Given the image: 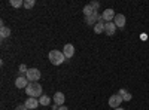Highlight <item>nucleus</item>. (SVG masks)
I'll use <instances>...</instances> for the list:
<instances>
[{"label": "nucleus", "mask_w": 149, "mask_h": 110, "mask_svg": "<svg viewBox=\"0 0 149 110\" xmlns=\"http://www.w3.org/2000/svg\"><path fill=\"white\" fill-rule=\"evenodd\" d=\"M48 58H49V61H51V64H54V66H60V64H63V63H64V59H66L64 54L61 52V51H57V49H54V51L49 52Z\"/></svg>", "instance_id": "f03ea898"}, {"label": "nucleus", "mask_w": 149, "mask_h": 110, "mask_svg": "<svg viewBox=\"0 0 149 110\" xmlns=\"http://www.w3.org/2000/svg\"><path fill=\"white\" fill-rule=\"evenodd\" d=\"M10 36V28L6 27V26H2V28H0V37L2 39H6Z\"/></svg>", "instance_id": "4468645a"}, {"label": "nucleus", "mask_w": 149, "mask_h": 110, "mask_svg": "<svg viewBox=\"0 0 149 110\" xmlns=\"http://www.w3.org/2000/svg\"><path fill=\"white\" fill-rule=\"evenodd\" d=\"M122 101H124V100L121 98L119 94H113V95H110V98H109V106L113 107V110H115V109H118V107L121 106Z\"/></svg>", "instance_id": "20e7f679"}, {"label": "nucleus", "mask_w": 149, "mask_h": 110, "mask_svg": "<svg viewBox=\"0 0 149 110\" xmlns=\"http://www.w3.org/2000/svg\"><path fill=\"white\" fill-rule=\"evenodd\" d=\"M64 100H66V97L63 92H55L54 94V101L57 106H64Z\"/></svg>", "instance_id": "ddd939ff"}, {"label": "nucleus", "mask_w": 149, "mask_h": 110, "mask_svg": "<svg viewBox=\"0 0 149 110\" xmlns=\"http://www.w3.org/2000/svg\"><path fill=\"white\" fill-rule=\"evenodd\" d=\"M103 19H104V22H112L115 19V17H116V14H115V10L113 9H104V12H103Z\"/></svg>", "instance_id": "6e6552de"}, {"label": "nucleus", "mask_w": 149, "mask_h": 110, "mask_svg": "<svg viewBox=\"0 0 149 110\" xmlns=\"http://www.w3.org/2000/svg\"><path fill=\"white\" fill-rule=\"evenodd\" d=\"M15 110H29L26 106H24V104H19V106H17V109Z\"/></svg>", "instance_id": "4be33fe9"}, {"label": "nucleus", "mask_w": 149, "mask_h": 110, "mask_svg": "<svg viewBox=\"0 0 149 110\" xmlns=\"http://www.w3.org/2000/svg\"><path fill=\"white\" fill-rule=\"evenodd\" d=\"M82 12H84V15H85V17H90V15H93V14H94L95 10H94V9L90 6V5H86V6L82 9Z\"/></svg>", "instance_id": "dca6fc26"}, {"label": "nucleus", "mask_w": 149, "mask_h": 110, "mask_svg": "<svg viewBox=\"0 0 149 110\" xmlns=\"http://www.w3.org/2000/svg\"><path fill=\"white\" fill-rule=\"evenodd\" d=\"M34 5H36V0H26V2H24V8L26 9H31Z\"/></svg>", "instance_id": "6ab92c4d"}, {"label": "nucleus", "mask_w": 149, "mask_h": 110, "mask_svg": "<svg viewBox=\"0 0 149 110\" xmlns=\"http://www.w3.org/2000/svg\"><path fill=\"white\" fill-rule=\"evenodd\" d=\"M26 94L29 97H33V98H37V97H42V86L40 83H36V82H30L29 86L26 88Z\"/></svg>", "instance_id": "f257e3e1"}, {"label": "nucleus", "mask_w": 149, "mask_h": 110, "mask_svg": "<svg viewBox=\"0 0 149 110\" xmlns=\"http://www.w3.org/2000/svg\"><path fill=\"white\" fill-rule=\"evenodd\" d=\"M29 83H30V82H29V79H27L26 76H18L17 80H15V86L19 88V89H22V88L26 89V88L29 86Z\"/></svg>", "instance_id": "0eeeda50"}, {"label": "nucleus", "mask_w": 149, "mask_h": 110, "mask_svg": "<svg viewBox=\"0 0 149 110\" xmlns=\"http://www.w3.org/2000/svg\"><path fill=\"white\" fill-rule=\"evenodd\" d=\"M63 54H64V57H66V58H72V57H73V54H74V46H73L72 43L64 45V48H63Z\"/></svg>", "instance_id": "9d476101"}, {"label": "nucleus", "mask_w": 149, "mask_h": 110, "mask_svg": "<svg viewBox=\"0 0 149 110\" xmlns=\"http://www.w3.org/2000/svg\"><path fill=\"white\" fill-rule=\"evenodd\" d=\"M115 31H116V26H115L113 22H106L104 24V33L107 36H113Z\"/></svg>", "instance_id": "9b49d317"}, {"label": "nucleus", "mask_w": 149, "mask_h": 110, "mask_svg": "<svg viewBox=\"0 0 149 110\" xmlns=\"http://www.w3.org/2000/svg\"><path fill=\"white\" fill-rule=\"evenodd\" d=\"M90 6H91V8H93V9L97 12V10H98V8H100V3H98V2H95V0H93V2L90 3Z\"/></svg>", "instance_id": "412c9836"}, {"label": "nucleus", "mask_w": 149, "mask_h": 110, "mask_svg": "<svg viewBox=\"0 0 149 110\" xmlns=\"http://www.w3.org/2000/svg\"><path fill=\"white\" fill-rule=\"evenodd\" d=\"M58 110H69V109H67L66 106H60V107H58Z\"/></svg>", "instance_id": "5701e85b"}, {"label": "nucleus", "mask_w": 149, "mask_h": 110, "mask_svg": "<svg viewBox=\"0 0 149 110\" xmlns=\"http://www.w3.org/2000/svg\"><path fill=\"white\" fill-rule=\"evenodd\" d=\"M102 18V15L98 14V12H94L93 15L90 17H85V24H88V26H95V24L98 22V19Z\"/></svg>", "instance_id": "39448f33"}, {"label": "nucleus", "mask_w": 149, "mask_h": 110, "mask_svg": "<svg viewBox=\"0 0 149 110\" xmlns=\"http://www.w3.org/2000/svg\"><path fill=\"white\" fill-rule=\"evenodd\" d=\"M10 6L12 8H21V6H24V2L22 0H10Z\"/></svg>", "instance_id": "a211bd4d"}, {"label": "nucleus", "mask_w": 149, "mask_h": 110, "mask_svg": "<svg viewBox=\"0 0 149 110\" xmlns=\"http://www.w3.org/2000/svg\"><path fill=\"white\" fill-rule=\"evenodd\" d=\"M118 94L121 95V98H122L124 101H130V100H131V94H130L128 91H125V89H119Z\"/></svg>", "instance_id": "2eb2a0df"}, {"label": "nucleus", "mask_w": 149, "mask_h": 110, "mask_svg": "<svg viewBox=\"0 0 149 110\" xmlns=\"http://www.w3.org/2000/svg\"><path fill=\"white\" fill-rule=\"evenodd\" d=\"M39 100L37 98H33V97H29V98L26 100V103H24V106H26L29 110H34V109H37L39 107Z\"/></svg>", "instance_id": "423d86ee"}, {"label": "nucleus", "mask_w": 149, "mask_h": 110, "mask_svg": "<svg viewBox=\"0 0 149 110\" xmlns=\"http://www.w3.org/2000/svg\"><path fill=\"white\" fill-rule=\"evenodd\" d=\"M39 103H40L42 106H49V103H51V98H49L48 95H42V97H39Z\"/></svg>", "instance_id": "f3484780"}, {"label": "nucleus", "mask_w": 149, "mask_h": 110, "mask_svg": "<svg viewBox=\"0 0 149 110\" xmlns=\"http://www.w3.org/2000/svg\"><path fill=\"white\" fill-rule=\"evenodd\" d=\"M125 22H127L125 15H122V14H116V17H115V19H113V24H115L116 27L124 28V27H125Z\"/></svg>", "instance_id": "1a4fd4ad"}, {"label": "nucleus", "mask_w": 149, "mask_h": 110, "mask_svg": "<svg viewBox=\"0 0 149 110\" xmlns=\"http://www.w3.org/2000/svg\"><path fill=\"white\" fill-rule=\"evenodd\" d=\"M104 19H103V17L100 18V19H98V22L95 24V26H94V33L95 34H100V33H103L104 31Z\"/></svg>", "instance_id": "f8f14e48"}, {"label": "nucleus", "mask_w": 149, "mask_h": 110, "mask_svg": "<svg viewBox=\"0 0 149 110\" xmlns=\"http://www.w3.org/2000/svg\"><path fill=\"white\" fill-rule=\"evenodd\" d=\"M115 110H124V109H122V107H118V109H115Z\"/></svg>", "instance_id": "b1692460"}, {"label": "nucleus", "mask_w": 149, "mask_h": 110, "mask_svg": "<svg viewBox=\"0 0 149 110\" xmlns=\"http://www.w3.org/2000/svg\"><path fill=\"white\" fill-rule=\"evenodd\" d=\"M26 77L29 79V82H37L40 79V70L39 68H29Z\"/></svg>", "instance_id": "7ed1b4c3"}, {"label": "nucleus", "mask_w": 149, "mask_h": 110, "mask_svg": "<svg viewBox=\"0 0 149 110\" xmlns=\"http://www.w3.org/2000/svg\"><path fill=\"white\" fill-rule=\"evenodd\" d=\"M27 71H29V68H27L26 64H21V66H19V76H26Z\"/></svg>", "instance_id": "aec40b11"}]
</instances>
